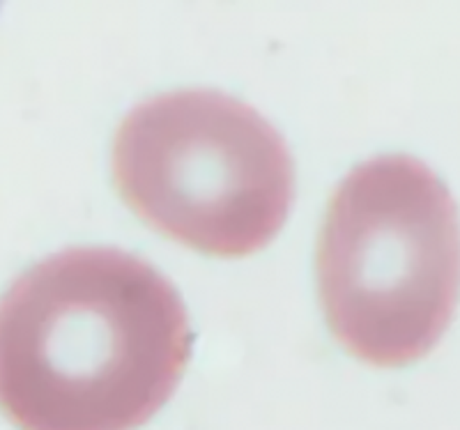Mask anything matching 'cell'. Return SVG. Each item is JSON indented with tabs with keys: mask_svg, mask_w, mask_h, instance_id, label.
Instances as JSON below:
<instances>
[{
	"mask_svg": "<svg viewBox=\"0 0 460 430\" xmlns=\"http://www.w3.org/2000/svg\"><path fill=\"white\" fill-rule=\"evenodd\" d=\"M191 357L166 276L118 249H69L0 297V412L16 430H138Z\"/></svg>",
	"mask_w": 460,
	"mask_h": 430,
	"instance_id": "obj_1",
	"label": "cell"
},
{
	"mask_svg": "<svg viewBox=\"0 0 460 430\" xmlns=\"http://www.w3.org/2000/svg\"><path fill=\"white\" fill-rule=\"evenodd\" d=\"M315 278L348 355L377 368L424 359L460 299V219L445 182L405 154L357 166L327 205Z\"/></svg>",
	"mask_w": 460,
	"mask_h": 430,
	"instance_id": "obj_2",
	"label": "cell"
},
{
	"mask_svg": "<svg viewBox=\"0 0 460 430\" xmlns=\"http://www.w3.org/2000/svg\"><path fill=\"white\" fill-rule=\"evenodd\" d=\"M113 184L152 231L215 258L277 237L295 198L286 143L261 113L215 90L143 101L115 134Z\"/></svg>",
	"mask_w": 460,
	"mask_h": 430,
	"instance_id": "obj_3",
	"label": "cell"
},
{
	"mask_svg": "<svg viewBox=\"0 0 460 430\" xmlns=\"http://www.w3.org/2000/svg\"><path fill=\"white\" fill-rule=\"evenodd\" d=\"M0 5H3V0H0Z\"/></svg>",
	"mask_w": 460,
	"mask_h": 430,
	"instance_id": "obj_4",
	"label": "cell"
}]
</instances>
